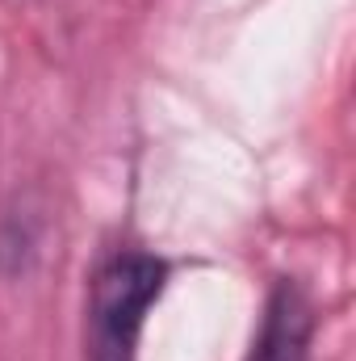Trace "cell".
I'll return each instance as SVG.
<instances>
[{
	"instance_id": "cell-1",
	"label": "cell",
	"mask_w": 356,
	"mask_h": 361,
	"mask_svg": "<svg viewBox=\"0 0 356 361\" xmlns=\"http://www.w3.org/2000/svg\"><path fill=\"white\" fill-rule=\"evenodd\" d=\"M168 286V261L147 248H113L89 286L84 361H139L151 307Z\"/></svg>"
},
{
	"instance_id": "cell-2",
	"label": "cell",
	"mask_w": 356,
	"mask_h": 361,
	"mask_svg": "<svg viewBox=\"0 0 356 361\" xmlns=\"http://www.w3.org/2000/svg\"><path fill=\"white\" fill-rule=\"evenodd\" d=\"M314 341V307L293 277H276L265 298L260 332L248 361H310Z\"/></svg>"
}]
</instances>
